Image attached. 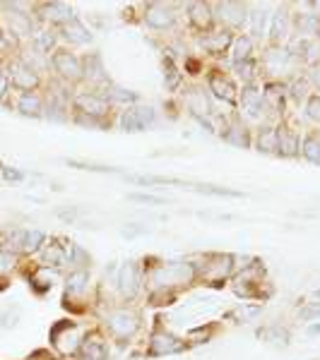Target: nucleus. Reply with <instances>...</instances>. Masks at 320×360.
<instances>
[{
	"mask_svg": "<svg viewBox=\"0 0 320 360\" xmlns=\"http://www.w3.org/2000/svg\"><path fill=\"white\" fill-rule=\"evenodd\" d=\"M277 125H263V127H255L253 130V147L258 149L260 154L267 156H277Z\"/></svg>",
	"mask_w": 320,
	"mask_h": 360,
	"instance_id": "30",
	"label": "nucleus"
},
{
	"mask_svg": "<svg viewBox=\"0 0 320 360\" xmlns=\"http://www.w3.org/2000/svg\"><path fill=\"white\" fill-rule=\"evenodd\" d=\"M161 65H164V84L168 91H181L183 89V70L176 65V60H173L171 53H164L161 58Z\"/></svg>",
	"mask_w": 320,
	"mask_h": 360,
	"instance_id": "34",
	"label": "nucleus"
},
{
	"mask_svg": "<svg viewBox=\"0 0 320 360\" xmlns=\"http://www.w3.org/2000/svg\"><path fill=\"white\" fill-rule=\"evenodd\" d=\"M299 317L306 322H320V300H311V303L299 307Z\"/></svg>",
	"mask_w": 320,
	"mask_h": 360,
	"instance_id": "42",
	"label": "nucleus"
},
{
	"mask_svg": "<svg viewBox=\"0 0 320 360\" xmlns=\"http://www.w3.org/2000/svg\"><path fill=\"white\" fill-rule=\"evenodd\" d=\"M58 276H61V271H58V269H51V266L39 264L37 269L32 271V276H29V283H32L34 293L42 295L46 291H51V286L58 281Z\"/></svg>",
	"mask_w": 320,
	"mask_h": 360,
	"instance_id": "33",
	"label": "nucleus"
},
{
	"mask_svg": "<svg viewBox=\"0 0 320 360\" xmlns=\"http://www.w3.org/2000/svg\"><path fill=\"white\" fill-rule=\"evenodd\" d=\"M142 329V312L133 303L109 305L101 310V332L111 336L116 344H128Z\"/></svg>",
	"mask_w": 320,
	"mask_h": 360,
	"instance_id": "4",
	"label": "nucleus"
},
{
	"mask_svg": "<svg viewBox=\"0 0 320 360\" xmlns=\"http://www.w3.org/2000/svg\"><path fill=\"white\" fill-rule=\"evenodd\" d=\"M0 171H3V164H0Z\"/></svg>",
	"mask_w": 320,
	"mask_h": 360,
	"instance_id": "52",
	"label": "nucleus"
},
{
	"mask_svg": "<svg viewBox=\"0 0 320 360\" xmlns=\"http://www.w3.org/2000/svg\"><path fill=\"white\" fill-rule=\"evenodd\" d=\"M195 39H197V46L205 51L207 58H212V60H219V58L229 56L231 44H234L236 34L217 27V29H212V32L202 34V37H195Z\"/></svg>",
	"mask_w": 320,
	"mask_h": 360,
	"instance_id": "19",
	"label": "nucleus"
},
{
	"mask_svg": "<svg viewBox=\"0 0 320 360\" xmlns=\"http://www.w3.org/2000/svg\"><path fill=\"white\" fill-rule=\"evenodd\" d=\"M190 348V341L181 339V336L171 334L166 327H161V322H156L149 332L147 348H144V356L147 358H164V356H181Z\"/></svg>",
	"mask_w": 320,
	"mask_h": 360,
	"instance_id": "9",
	"label": "nucleus"
},
{
	"mask_svg": "<svg viewBox=\"0 0 320 360\" xmlns=\"http://www.w3.org/2000/svg\"><path fill=\"white\" fill-rule=\"evenodd\" d=\"M111 358V351H109V339L106 334L101 332L99 327L90 329L82 341V346H80L78 356L75 360H109Z\"/></svg>",
	"mask_w": 320,
	"mask_h": 360,
	"instance_id": "22",
	"label": "nucleus"
},
{
	"mask_svg": "<svg viewBox=\"0 0 320 360\" xmlns=\"http://www.w3.org/2000/svg\"><path fill=\"white\" fill-rule=\"evenodd\" d=\"M308 334H311V336H320V322L311 324V327H308Z\"/></svg>",
	"mask_w": 320,
	"mask_h": 360,
	"instance_id": "49",
	"label": "nucleus"
},
{
	"mask_svg": "<svg viewBox=\"0 0 320 360\" xmlns=\"http://www.w3.org/2000/svg\"><path fill=\"white\" fill-rule=\"evenodd\" d=\"M214 5V22L219 29L226 32L243 34L248 29V15H251V5L238 3V0H222V3Z\"/></svg>",
	"mask_w": 320,
	"mask_h": 360,
	"instance_id": "12",
	"label": "nucleus"
},
{
	"mask_svg": "<svg viewBox=\"0 0 320 360\" xmlns=\"http://www.w3.org/2000/svg\"><path fill=\"white\" fill-rule=\"evenodd\" d=\"M260 336H263V341H265V344H270V346H277V348H287L289 346V329L279 327V324L265 327L263 332H260Z\"/></svg>",
	"mask_w": 320,
	"mask_h": 360,
	"instance_id": "37",
	"label": "nucleus"
},
{
	"mask_svg": "<svg viewBox=\"0 0 320 360\" xmlns=\"http://www.w3.org/2000/svg\"><path fill=\"white\" fill-rule=\"evenodd\" d=\"M294 37V5L284 3L270 15V27H267V46H287Z\"/></svg>",
	"mask_w": 320,
	"mask_h": 360,
	"instance_id": "16",
	"label": "nucleus"
},
{
	"mask_svg": "<svg viewBox=\"0 0 320 360\" xmlns=\"http://www.w3.org/2000/svg\"><path fill=\"white\" fill-rule=\"evenodd\" d=\"M207 72V65H205V58H197L193 53H185V60H183V75H190V77H197V75Z\"/></svg>",
	"mask_w": 320,
	"mask_h": 360,
	"instance_id": "41",
	"label": "nucleus"
},
{
	"mask_svg": "<svg viewBox=\"0 0 320 360\" xmlns=\"http://www.w3.org/2000/svg\"><path fill=\"white\" fill-rule=\"evenodd\" d=\"M0 37H3V27H0Z\"/></svg>",
	"mask_w": 320,
	"mask_h": 360,
	"instance_id": "51",
	"label": "nucleus"
},
{
	"mask_svg": "<svg viewBox=\"0 0 320 360\" xmlns=\"http://www.w3.org/2000/svg\"><path fill=\"white\" fill-rule=\"evenodd\" d=\"M42 264L51 266V269L61 271L63 266H68V257H70V243L61 240V238H49L42 248Z\"/></svg>",
	"mask_w": 320,
	"mask_h": 360,
	"instance_id": "25",
	"label": "nucleus"
},
{
	"mask_svg": "<svg viewBox=\"0 0 320 360\" xmlns=\"http://www.w3.org/2000/svg\"><path fill=\"white\" fill-rule=\"evenodd\" d=\"M58 37H61L63 41H68L70 46H87V44H92V39H94L90 29H87L78 17L58 29Z\"/></svg>",
	"mask_w": 320,
	"mask_h": 360,
	"instance_id": "31",
	"label": "nucleus"
},
{
	"mask_svg": "<svg viewBox=\"0 0 320 360\" xmlns=\"http://www.w3.org/2000/svg\"><path fill=\"white\" fill-rule=\"evenodd\" d=\"M68 264H70V269H90L92 257H90V252H87L82 245H78V243H70Z\"/></svg>",
	"mask_w": 320,
	"mask_h": 360,
	"instance_id": "39",
	"label": "nucleus"
},
{
	"mask_svg": "<svg viewBox=\"0 0 320 360\" xmlns=\"http://www.w3.org/2000/svg\"><path fill=\"white\" fill-rule=\"evenodd\" d=\"M301 159L320 166V130H306L301 139Z\"/></svg>",
	"mask_w": 320,
	"mask_h": 360,
	"instance_id": "35",
	"label": "nucleus"
},
{
	"mask_svg": "<svg viewBox=\"0 0 320 360\" xmlns=\"http://www.w3.org/2000/svg\"><path fill=\"white\" fill-rule=\"evenodd\" d=\"M316 298L320 300V288H318V291H316Z\"/></svg>",
	"mask_w": 320,
	"mask_h": 360,
	"instance_id": "50",
	"label": "nucleus"
},
{
	"mask_svg": "<svg viewBox=\"0 0 320 360\" xmlns=\"http://www.w3.org/2000/svg\"><path fill=\"white\" fill-rule=\"evenodd\" d=\"M287 91H289V101L296 103V106H304V103L308 101V96L313 94V86H311V82H308L306 72L299 75V77H294L292 82L287 84Z\"/></svg>",
	"mask_w": 320,
	"mask_h": 360,
	"instance_id": "36",
	"label": "nucleus"
},
{
	"mask_svg": "<svg viewBox=\"0 0 320 360\" xmlns=\"http://www.w3.org/2000/svg\"><path fill=\"white\" fill-rule=\"evenodd\" d=\"M118 111L97 89H78L70 96V120L92 130H111Z\"/></svg>",
	"mask_w": 320,
	"mask_h": 360,
	"instance_id": "2",
	"label": "nucleus"
},
{
	"mask_svg": "<svg viewBox=\"0 0 320 360\" xmlns=\"http://www.w3.org/2000/svg\"><path fill=\"white\" fill-rule=\"evenodd\" d=\"M29 360H56V353L54 351H46V348H39V351H34Z\"/></svg>",
	"mask_w": 320,
	"mask_h": 360,
	"instance_id": "47",
	"label": "nucleus"
},
{
	"mask_svg": "<svg viewBox=\"0 0 320 360\" xmlns=\"http://www.w3.org/2000/svg\"><path fill=\"white\" fill-rule=\"evenodd\" d=\"M205 84H207V94L217 101L226 103L231 111L238 108V94H241V86L236 84V79L231 77V72L226 68H219V65H207V72H205Z\"/></svg>",
	"mask_w": 320,
	"mask_h": 360,
	"instance_id": "8",
	"label": "nucleus"
},
{
	"mask_svg": "<svg viewBox=\"0 0 320 360\" xmlns=\"http://www.w3.org/2000/svg\"><path fill=\"white\" fill-rule=\"evenodd\" d=\"M185 22H188L190 32L195 37H202V34L217 29V22H214V5L207 3V0H190L185 3Z\"/></svg>",
	"mask_w": 320,
	"mask_h": 360,
	"instance_id": "18",
	"label": "nucleus"
},
{
	"mask_svg": "<svg viewBox=\"0 0 320 360\" xmlns=\"http://www.w3.org/2000/svg\"><path fill=\"white\" fill-rule=\"evenodd\" d=\"M140 22L156 34H164L176 29L178 25V8L173 3H161V0H149L142 5Z\"/></svg>",
	"mask_w": 320,
	"mask_h": 360,
	"instance_id": "10",
	"label": "nucleus"
},
{
	"mask_svg": "<svg viewBox=\"0 0 320 360\" xmlns=\"http://www.w3.org/2000/svg\"><path fill=\"white\" fill-rule=\"evenodd\" d=\"M183 106L185 111L193 115L195 120H200L202 125L207 127L209 132H214V125H212V115H214V108L209 103V94L205 86L200 84H188L183 86Z\"/></svg>",
	"mask_w": 320,
	"mask_h": 360,
	"instance_id": "15",
	"label": "nucleus"
},
{
	"mask_svg": "<svg viewBox=\"0 0 320 360\" xmlns=\"http://www.w3.org/2000/svg\"><path fill=\"white\" fill-rule=\"evenodd\" d=\"M5 72H8L10 86L17 94H29V91H42L44 89V75L29 68L22 58H13L5 63Z\"/></svg>",
	"mask_w": 320,
	"mask_h": 360,
	"instance_id": "13",
	"label": "nucleus"
},
{
	"mask_svg": "<svg viewBox=\"0 0 320 360\" xmlns=\"http://www.w3.org/2000/svg\"><path fill=\"white\" fill-rule=\"evenodd\" d=\"M15 264H17V255H13L5 248H0V274H8Z\"/></svg>",
	"mask_w": 320,
	"mask_h": 360,
	"instance_id": "44",
	"label": "nucleus"
},
{
	"mask_svg": "<svg viewBox=\"0 0 320 360\" xmlns=\"http://www.w3.org/2000/svg\"><path fill=\"white\" fill-rule=\"evenodd\" d=\"M301 130L289 123V115L277 125V156L282 159H299L301 156Z\"/></svg>",
	"mask_w": 320,
	"mask_h": 360,
	"instance_id": "20",
	"label": "nucleus"
},
{
	"mask_svg": "<svg viewBox=\"0 0 320 360\" xmlns=\"http://www.w3.org/2000/svg\"><path fill=\"white\" fill-rule=\"evenodd\" d=\"M188 190H195L200 195H217V197H241V193L236 190H229V188H214V185H200V183H185Z\"/></svg>",
	"mask_w": 320,
	"mask_h": 360,
	"instance_id": "40",
	"label": "nucleus"
},
{
	"mask_svg": "<svg viewBox=\"0 0 320 360\" xmlns=\"http://www.w3.org/2000/svg\"><path fill=\"white\" fill-rule=\"evenodd\" d=\"M0 176H3L8 183H20V180H25V173L17 171V168H10V166H3V171H0Z\"/></svg>",
	"mask_w": 320,
	"mask_h": 360,
	"instance_id": "46",
	"label": "nucleus"
},
{
	"mask_svg": "<svg viewBox=\"0 0 320 360\" xmlns=\"http://www.w3.org/2000/svg\"><path fill=\"white\" fill-rule=\"evenodd\" d=\"M306 77H308V82H311L313 91L320 94V60L316 63V65H311V68L306 70Z\"/></svg>",
	"mask_w": 320,
	"mask_h": 360,
	"instance_id": "45",
	"label": "nucleus"
},
{
	"mask_svg": "<svg viewBox=\"0 0 320 360\" xmlns=\"http://www.w3.org/2000/svg\"><path fill=\"white\" fill-rule=\"evenodd\" d=\"M128 200H133V202H142V205H152V207L168 205V200H164V197H156V195H144V193H133V195H128Z\"/></svg>",
	"mask_w": 320,
	"mask_h": 360,
	"instance_id": "43",
	"label": "nucleus"
},
{
	"mask_svg": "<svg viewBox=\"0 0 320 360\" xmlns=\"http://www.w3.org/2000/svg\"><path fill=\"white\" fill-rule=\"evenodd\" d=\"M144 288L147 291L181 293L197 283V269L193 259H142Z\"/></svg>",
	"mask_w": 320,
	"mask_h": 360,
	"instance_id": "1",
	"label": "nucleus"
},
{
	"mask_svg": "<svg viewBox=\"0 0 320 360\" xmlns=\"http://www.w3.org/2000/svg\"><path fill=\"white\" fill-rule=\"evenodd\" d=\"M58 39H61V37H58V29L44 25L42 29H37V32H34L32 49L37 51V53H42V56L49 58L58 49Z\"/></svg>",
	"mask_w": 320,
	"mask_h": 360,
	"instance_id": "32",
	"label": "nucleus"
},
{
	"mask_svg": "<svg viewBox=\"0 0 320 360\" xmlns=\"http://www.w3.org/2000/svg\"><path fill=\"white\" fill-rule=\"evenodd\" d=\"M49 63L54 68L56 77L68 86H80L82 84V56H78L75 51L58 46L54 53L49 56Z\"/></svg>",
	"mask_w": 320,
	"mask_h": 360,
	"instance_id": "11",
	"label": "nucleus"
},
{
	"mask_svg": "<svg viewBox=\"0 0 320 360\" xmlns=\"http://www.w3.org/2000/svg\"><path fill=\"white\" fill-rule=\"evenodd\" d=\"M222 139L226 144H231V147H238V149H251L253 147V127H248L246 123L241 120V115L236 111L229 115V120H226L224 130L219 132Z\"/></svg>",
	"mask_w": 320,
	"mask_h": 360,
	"instance_id": "23",
	"label": "nucleus"
},
{
	"mask_svg": "<svg viewBox=\"0 0 320 360\" xmlns=\"http://www.w3.org/2000/svg\"><path fill=\"white\" fill-rule=\"evenodd\" d=\"M34 10H37L34 15H37L46 27H54V29H61L63 25H68L70 20H75L73 5L61 3V0H51V3H37V5H34Z\"/></svg>",
	"mask_w": 320,
	"mask_h": 360,
	"instance_id": "21",
	"label": "nucleus"
},
{
	"mask_svg": "<svg viewBox=\"0 0 320 360\" xmlns=\"http://www.w3.org/2000/svg\"><path fill=\"white\" fill-rule=\"evenodd\" d=\"M260 82H282L289 84L294 77L306 72L304 63L296 58L287 46H267L258 51Z\"/></svg>",
	"mask_w": 320,
	"mask_h": 360,
	"instance_id": "3",
	"label": "nucleus"
},
{
	"mask_svg": "<svg viewBox=\"0 0 320 360\" xmlns=\"http://www.w3.org/2000/svg\"><path fill=\"white\" fill-rule=\"evenodd\" d=\"M116 288H118L121 298L125 303L137 300V295L144 288V274H142V264L137 259H128L116 269Z\"/></svg>",
	"mask_w": 320,
	"mask_h": 360,
	"instance_id": "14",
	"label": "nucleus"
},
{
	"mask_svg": "<svg viewBox=\"0 0 320 360\" xmlns=\"http://www.w3.org/2000/svg\"><path fill=\"white\" fill-rule=\"evenodd\" d=\"M258 56V49H255V39L248 32L236 34L234 44H231L229 51V65H236V63L251 60V58Z\"/></svg>",
	"mask_w": 320,
	"mask_h": 360,
	"instance_id": "29",
	"label": "nucleus"
},
{
	"mask_svg": "<svg viewBox=\"0 0 320 360\" xmlns=\"http://www.w3.org/2000/svg\"><path fill=\"white\" fill-rule=\"evenodd\" d=\"M144 231H147V229H144V226H135V224H128V226H125V229H123V231H121V233H123V236H137V233H144Z\"/></svg>",
	"mask_w": 320,
	"mask_h": 360,
	"instance_id": "48",
	"label": "nucleus"
},
{
	"mask_svg": "<svg viewBox=\"0 0 320 360\" xmlns=\"http://www.w3.org/2000/svg\"><path fill=\"white\" fill-rule=\"evenodd\" d=\"M5 10H8V29L17 37H34L37 27H34V15H29L27 10H15L10 3H5Z\"/></svg>",
	"mask_w": 320,
	"mask_h": 360,
	"instance_id": "26",
	"label": "nucleus"
},
{
	"mask_svg": "<svg viewBox=\"0 0 320 360\" xmlns=\"http://www.w3.org/2000/svg\"><path fill=\"white\" fill-rule=\"evenodd\" d=\"M109 82L111 79H109V72L101 63V56L99 53L82 56V84H90V89H101Z\"/></svg>",
	"mask_w": 320,
	"mask_h": 360,
	"instance_id": "24",
	"label": "nucleus"
},
{
	"mask_svg": "<svg viewBox=\"0 0 320 360\" xmlns=\"http://www.w3.org/2000/svg\"><path fill=\"white\" fill-rule=\"evenodd\" d=\"M231 291L241 300H267L272 295V283L260 259H251L248 264L238 266L231 278Z\"/></svg>",
	"mask_w": 320,
	"mask_h": 360,
	"instance_id": "5",
	"label": "nucleus"
},
{
	"mask_svg": "<svg viewBox=\"0 0 320 360\" xmlns=\"http://www.w3.org/2000/svg\"><path fill=\"white\" fill-rule=\"evenodd\" d=\"M15 108L25 118H42L46 111V94L44 91H29V94H20L15 101Z\"/></svg>",
	"mask_w": 320,
	"mask_h": 360,
	"instance_id": "27",
	"label": "nucleus"
},
{
	"mask_svg": "<svg viewBox=\"0 0 320 360\" xmlns=\"http://www.w3.org/2000/svg\"><path fill=\"white\" fill-rule=\"evenodd\" d=\"M116 123L125 132H142V130H149V127L156 123V111L152 106L135 103V106L121 108L118 115H116Z\"/></svg>",
	"mask_w": 320,
	"mask_h": 360,
	"instance_id": "17",
	"label": "nucleus"
},
{
	"mask_svg": "<svg viewBox=\"0 0 320 360\" xmlns=\"http://www.w3.org/2000/svg\"><path fill=\"white\" fill-rule=\"evenodd\" d=\"M301 108H304V120L308 125H313L311 130H320V94L313 91Z\"/></svg>",
	"mask_w": 320,
	"mask_h": 360,
	"instance_id": "38",
	"label": "nucleus"
},
{
	"mask_svg": "<svg viewBox=\"0 0 320 360\" xmlns=\"http://www.w3.org/2000/svg\"><path fill=\"white\" fill-rule=\"evenodd\" d=\"M87 332H90V327L80 324L78 319H58L49 332L51 348H54V353L61 358H75L80 346H82Z\"/></svg>",
	"mask_w": 320,
	"mask_h": 360,
	"instance_id": "7",
	"label": "nucleus"
},
{
	"mask_svg": "<svg viewBox=\"0 0 320 360\" xmlns=\"http://www.w3.org/2000/svg\"><path fill=\"white\" fill-rule=\"evenodd\" d=\"M193 262L197 269V283H205V286H222L238 271V257L231 252H207Z\"/></svg>",
	"mask_w": 320,
	"mask_h": 360,
	"instance_id": "6",
	"label": "nucleus"
},
{
	"mask_svg": "<svg viewBox=\"0 0 320 360\" xmlns=\"http://www.w3.org/2000/svg\"><path fill=\"white\" fill-rule=\"evenodd\" d=\"M99 94L106 96V101L111 103L113 108H128V106H135V103H140V94H135V91L125 89V86H118L113 82H109L106 86H101V89H97Z\"/></svg>",
	"mask_w": 320,
	"mask_h": 360,
	"instance_id": "28",
	"label": "nucleus"
}]
</instances>
